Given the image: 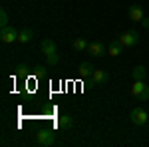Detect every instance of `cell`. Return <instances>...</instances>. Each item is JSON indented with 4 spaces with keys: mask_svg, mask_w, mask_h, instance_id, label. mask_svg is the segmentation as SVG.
<instances>
[{
    "mask_svg": "<svg viewBox=\"0 0 149 147\" xmlns=\"http://www.w3.org/2000/svg\"><path fill=\"white\" fill-rule=\"evenodd\" d=\"M36 143H38V145H44V147L54 145V143H56V133H54V129H48V127L40 129V131L36 133Z\"/></svg>",
    "mask_w": 149,
    "mask_h": 147,
    "instance_id": "cell-1",
    "label": "cell"
},
{
    "mask_svg": "<svg viewBox=\"0 0 149 147\" xmlns=\"http://www.w3.org/2000/svg\"><path fill=\"white\" fill-rule=\"evenodd\" d=\"M131 95L137 98L139 102H147L149 100V86L143 84V79H135L131 86Z\"/></svg>",
    "mask_w": 149,
    "mask_h": 147,
    "instance_id": "cell-2",
    "label": "cell"
},
{
    "mask_svg": "<svg viewBox=\"0 0 149 147\" xmlns=\"http://www.w3.org/2000/svg\"><path fill=\"white\" fill-rule=\"evenodd\" d=\"M18 34L20 30L12 28V26H6V28H0V40L4 44H12V42H18Z\"/></svg>",
    "mask_w": 149,
    "mask_h": 147,
    "instance_id": "cell-3",
    "label": "cell"
},
{
    "mask_svg": "<svg viewBox=\"0 0 149 147\" xmlns=\"http://www.w3.org/2000/svg\"><path fill=\"white\" fill-rule=\"evenodd\" d=\"M119 42L125 48H131V46L139 44V32L137 30H127V32H123V34L119 36Z\"/></svg>",
    "mask_w": 149,
    "mask_h": 147,
    "instance_id": "cell-4",
    "label": "cell"
},
{
    "mask_svg": "<svg viewBox=\"0 0 149 147\" xmlns=\"http://www.w3.org/2000/svg\"><path fill=\"white\" fill-rule=\"evenodd\" d=\"M129 117H131V121H133L135 125H145V123H147V119H149L147 111H145L143 107H133L131 113H129Z\"/></svg>",
    "mask_w": 149,
    "mask_h": 147,
    "instance_id": "cell-5",
    "label": "cell"
},
{
    "mask_svg": "<svg viewBox=\"0 0 149 147\" xmlns=\"http://www.w3.org/2000/svg\"><path fill=\"white\" fill-rule=\"evenodd\" d=\"M88 54H92L93 58H103L107 54V48L102 42H90L88 44Z\"/></svg>",
    "mask_w": 149,
    "mask_h": 147,
    "instance_id": "cell-6",
    "label": "cell"
},
{
    "mask_svg": "<svg viewBox=\"0 0 149 147\" xmlns=\"http://www.w3.org/2000/svg\"><path fill=\"white\" fill-rule=\"evenodd\" d=\"M123 48H125V46L121 44L119 40H115V42H109V44H107V56L117 58L119 54H121V52H123Z\"/></svg>",
    "mask_w": 149,
    "mask_h": 147,
    "instance_id": "cell-7",
    "label": "cell"
},
{
    "mask_svg": "<svg viewBox=\"0 0 149 147\" xmlns=\"http://www.w3.org/2000/svg\"><path fill=\"white\" fill-rule=\"evenodd\" d=\"M107 82V72L105 70H93L92 74V86H102Z\"/></svg>",
    "mask_w": 149,
    "mask_h": 147,
    "instance_id": "cell-8",
    "label": "cell"
},
{
    "mask_svg": "<svg viewBox=\"0 0 149 147\" xmlns=\"http://www.w3.org/2000/svg\"><path fill=\"white\" fill-rule=\"evenodd\" d=\"M127 14H129V18L133 20V22H141L143 18H145V14H143V8L141 6H129V10H127Z\"/></svg>",
    "mask_w": 149,
    "mask_h": 147,
    "instance_id": "cell-9",
    "label": "cell"
},
{
    "mask_svg": "<svg viewBox=\"0 0 149 147\" xmlns=\"http://www.w3.org/2000/svg\"><path fill=\"white\" fill-rule=\"evenodd\" d=\"M32 38H34V30L26 26V28L20 30V34H18V42L20 44H28V42H32Z\"/></svg>",
    "mask_w": 149,
    "mask_h": 147,
    "instance_id": "cell-10",
    "label": "cell"
},
{
    "mask_svg": "<svg viewBox=\"0 0 149 147\" xmlns=\"http://www.w3.org/2000/svg\"><path fill=\"white\" fill-rule=\"evenodd\" d=\"M93 66H92V62H81L80 64V78H92V74H93Z\"/></svg>",
    "mask_w": 149,
    "mask_h": 147,
    "instance_id": "cell-11",
    "label": "cell"
},
{
    "mask_svg": "<svg viewBox=\"0 0 149 147\" xmlns=\"http://www.w3.org/2000/svg\"><path fill=\"white\" fill-rule=\"evenodd\" d=\"M42 52L44 54H54V52H58V46H56V42L54 40H50V38H46L44 42H42Z\"/></svg>",
    "mask_w": 149,
    "mask_h": 147,
    "instance_id": "cell-12",
    "label": "cell"
},
{
    "mask_svg": "<svg viewBox=\"0 0 149 147\" xmlns=\"http://www.w3.org/2000/svg\"><path fill=\"white\" fill-rule=\"evenodd\" d=\"M72 125H74L72 115H60V117H58V127H60V129H70Z\"/></svg>",
    "mask_w": 149,
    "mask_h": 147,
    "instance_id": "cell-13",
    "label": "cell"
},
{
    "mask_svg": "<svg viewBox=\"0 0 149 147\" xmlns=\"http://www.w3.org/2000/svg\"><path fill=\"white\" fill-rule=\"evenodd\" d=\"M131 76H133V79H145L147 70L143 68V66H135V68H133V72H131Z\"/></svg>",
    "mask_w": 149,
    "mask_h": 147,
    "instance_id": "cell-14",
    "label": "cell"
},
{
    "mask_svg": "<svg viewBox=\"0 0 149 147\" xmlns=\"http://www.w3.org/2000/svg\"><path fill=\"white\" fill-rule=\"evenodd\" d=\"M72 46H74V50H76V52H84V50H88V42H86L84 38H76Z\"/></svg>",
    "mask_w": 149,
    "mask_h": 147,
    "instance_id": "cell-15",
    "label": "cell"
},
{
    "mask_svg": "<svg viewBox=\"0 0 149 147\" xmlns=\"http://www.w3.org/2000/svg\"><path fill=\"white\" fill-rule=\"evenodd\" d=\"M16 76H18V78H28V76H30V68H28L26 64H20V66L16 68Z\"/></svg>",
    "mask_w": 149,
    "mask_h": 147,
    "instance_id": "cell-16",
    "label": "cell"
},
{
    "mask_svg": "<svg viewBox=\"0 0 149 147\" xmlns=\"http://www.w3.org/2000/svg\"><path fill=\"white\" fill-rule=\"evenodd\" d=\"M48 66H58V62H60V54L54 52V54H48Z\"/></svg>",
    "mask_w": 149,
    "mask_h": 147,
    "instance_id": "cell-17",
    "label": "cell"
},
{
    "mask_svg": "<svg viewBox=\"0 0 149 147\" xmlns=\"http://www.w3.org/2000/svg\"><path fill=\"white\" fill-rule=\"evenodd\" d=\"M6 26H10V24H8V14L2 8V10H0V28H6Z\"/></svg>",
    "mask_w": 149,
    "mask_h": 147,
    "instance_id": "cell-18",
    "label": "cell"
},
{
    "mask_svg": "<svg viewBox=\"0 0 149 147\" xmlns=\"http://www.w3.org/2000/svg\"><path fill=\"white\" fill-rule=\"evenodd\" d=\"M42 74H44V68H42V66H36V68H34V76H38V78H40Z\"/></svg>",
    "mask_w": 149,
    "mask_h": 147,
    "instance_id": "cell-19",
    "label": "cell"
},
{
    "mask_svg": "<svg viewBox=\"0 0 149 147\" xmlns=\"http://www.w3.org/2000/svg\"><path fill=\"white\" fill-rule=\"evenodd\" d=\"M139 24H141L143 28H149V18H147V16H145V18H143V20H141V22H139Z\"/></svg>",
    "mask_w": 149,
    "mask_h": 147,
    "instance_id": "cell-20",
    "label": "cell"
}]
</instances>
